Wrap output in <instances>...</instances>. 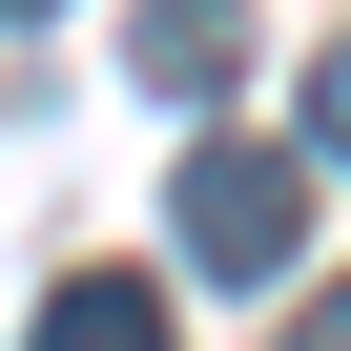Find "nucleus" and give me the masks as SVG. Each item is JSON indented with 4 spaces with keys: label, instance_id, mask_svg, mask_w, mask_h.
<instances>
[{
    "label": "nucleus",
    "instance_id": "20e7f679",
    "mask_svg": "<svg viewBox=\"0 0 351 351\" xmlns=\"http://www.w3.org/2000/svg\"><path fill=\"white\" fill-rule=\"evenodd\" d=\"M0 21H42V0H0Z\"/></svg>",
    "mask_w": 351,
    "mask_h": 351
},
{
    "label": "nucleus",
    "instance_id": "f03ea898",
    "mask_svg": "<svg viewBox=\"0 0 351 351\" xmlns=\"http://www.w3.org/2000/svg\"><path fill=\"white\" fill-rule=\"evenodd\" d=\"M228 62H248V0H145V83L165 104H207Z\"/></svg>",
    "mask_w": 351,
    "mask_h": 351
},
{
    "label": "nucleus",
    "instance_id": "f257e3e1",
    "mask_svg": "<svg viewBox=\"0 0 351 351\" xmlns=\"http://www.w3.org/2000/svg\"><path fill=\"white\" fill-rule=\"evenodd\" d=\"M165 228H186V269H207V289H269V269H310V145H186Z\"/></svg>",
    "mask_w": 351,
    "mask_h": 351
},
{
    "label": "nucleus",
    "instance_id": "7ed1b4c3",
    "mask_svg": "<svg viewBox=\"0 0 351 351\" xmlns=\"http://www.w3.org/2000/svg\"><path fill=\"white\" fill-rule=\"evenodd\" d=\"M42 351H165V289L145 269H83V289H42Z\"/></svg>",
    "mask_w": 351,
    "mask_h": 351
}]
</instances>
